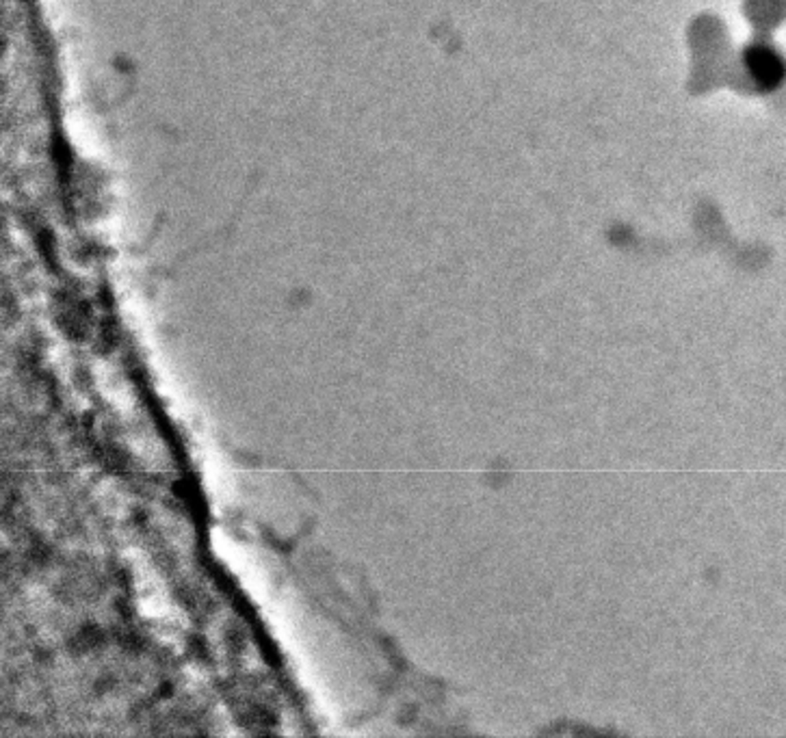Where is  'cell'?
<instances>
[{
  "label": "cell",
  "instance_id": "6da1fadb",
  "mask_svg": "<svg viewBox=\"0 0 786 738\" xmlns=\"http://www.w3.org/2000/svg\"><path fill=\"white\" fill-rule=\"evenodd\" d=\"M754 74H759L765 80H773L780 74V63L771 52H754V63H751Z\"/></svg>",
  "mask_w": 786,
  "mask_h": 738
}]
</instances>
